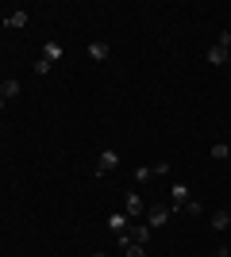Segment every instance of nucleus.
<instances>
[{
    "instance_id": "obj_5",
    "label": "nucleus",
    "mask_w": 231,
    "mask_h": 257,
    "mask_svg": "<svg viewBox=\"0 0 231 257\" xmlns=\"http://www.w3.org/2000/svg\"><path fill=\"white\" fill-rule=\"evenodd\" d=\"M127 223H131V219H127L123 211H112L108 215V230H116V234H127Z\"/></svg>"
},
{
    "instance_id": "obj_18",
    "label": "nucleus",
    "mask_w": 231,
    "mask_h": 257,
    "mask_svg": "<svg viewBox=\"0 0 231 257\" xmlns=\"http://www.w3.org/2000/svg\"><path fill=\"white\" fill-rule=\"evenodd\" d=\"M216 257H231V249H227V246H220V249H216Z\"/></svg>"
},
{
    "instance_id": "obj_16",
    "label": "nucleus",
    "mask_w": 231,
    "mask_h": 257,
    "mask_svg": "<svg viewBox=\"0 0 231 257\" xmlns=\"http://www.w3.org/2000/svg\"><path fill=\"white\" fill-rule=\"evenodd\" d=\"M200 211H204V207H200V200H189V204H185V215H193V219H197Z\"/></svg>"
},
{
    "instance_id": "obj_11",
    "label": "nucleus",
    "mask_w": 231,
    "mask_h": 257,
    "mask_svg": "<svg viewBox=\"0 0 231 257\" xmlns=\"http://www.w3.org/2000/svg\"><path fill=\"white\" fill-rule=\"evenodd\" d=\"M89 54H93V62H104L108 58V43H89Z\"/></svg>"
},
{
    "instance_id": "obj_14",
    "label": "nucleus",
    "mask_w": 231,
    "mask_h": 257,
    "mask_svg": "<svg viewBox=\"0 0 231 257\" xmlns=\"http://www.w3.org/2000/svg\"><path fill=\"white\" fill-rule=\"evenodd\" d=\"M123 249H127V253H123V257H146V246H135V242H127V246H123Z\"/></svg>"
},
{
    "instance_id": "obj_19",
    "label": "nucleus",
    "mask_w": 231,
    "mask_h": 257,
    "mask_svg": "<svg viewBox=\"0 0 231 257\" xmlns=\"http://www.w3.org/2000/svg\"><path fill=\"white\" fill-rule=\"evenodd\" d=\"M4 107H8V100H4V96H0V111H4Z\"/></svg>"
},
{
    "instance_id": "obj_22",
    "label": "nucleus",
    "mask_w": 231,
    "mask_h": 257,
    "mask_svg": "<svg viewBox=\"0 0 231 257\" xmlns=\"http://www.w3.org/2000/svg\"><path fill=\"white\" fill-rule=\"evenodd\" d=\"M0 81H4V77H0Z\"/></svg>"
},
{
    "instance_id": "obj_2",
    "label": "nucleus",
    "mask_w": 231,
    "mask_h": 257,
    "mask_svg": "<svg viewBox=\"0 0 231 257\" xmlns=\"http://www.w3.org/2000/svg\"><path fill=\"white\" fill-rule=\"evenodd\" d=\"M189 200H193V188H189V184H174V188H170V207H174V211H185Z\"/></svg>"
},
{
    "instance_id": "obj_6",
    "label": "nucleus",
    "mask_w": 231,
    "mask_h": 257,
    "mask_svg": "<svg viewBox=\"0 0 231 257\" xmlns=\"http://www.w3.org/2000/svg\"><path fill=\"white\" fill-rule=\"evenodd\" d=\"M127 238H131L135 246H146V242H150V226H146V223L131 226V230H127Z\"/></svg>"
},
{
    "instance_id": "obj_20",
    "label": "nucleus",
    "mask_w": 231,
    "mask_h": 257,
    "mask_svg": "<svg viewBox=\"0 0 231 257\" xmlns=\"http://www.w3.org/2000/svg\"><path fill=\"white\" fill-rule=\"evenodd\" d=\"M93 257H108V253H93Z\"/></svg>"
},
{
    "instance_id": "obj_8",
    "label": "nucleus",
    "mask_w": 231,
    "mask_h": 257,
    "mask_svg": "<svg viewBox=\"0 0 231 257\" xmlns=\"http://www.w3.org/2000/svg\"><path fill=\"white\" fill-rule=\"evenodd\" d=\"M227 54H231L227 46H220V43H212V50H208V62H212V65H223V62H227Z\"/></svg>"
},
{
    "instance_id": "obj_1",
    "label": "nucleus",
    "mask_w": 231,
    "mask_h": 257,
    "mask_svg": "<svg viewBox=\"0 0 231 257\" xmlns=\"http://www.w3.org/2000/svg\"><path fill=\"white\" fill-rule=\"evenodd\" d=\"M123 215H127V219H143V215H146V204H143V196H139V192L123 196Z\"/></svg>"
},
{
    "instance_id": "obj_21",
    "label": "nucleus",
    "mask_w": 231,
    "mask_h": 257,
    "mask_svg": "<svg viewBox=\"0 0 231 257\" xmlns=\"http://www.w3.org/2000/svg\"><path fill=\"white\" fill-rule=\"evenodd\" d=\"M227 62H231V54H227Z\"/></svg>"
},
{
    "instance_id": "obj_12",
    "label": "nucleus",
    "mask_w": 231,
    "mask_h": 257,
    "mask_svg": "<svg viewBox=\"0 0 231 257\" xmlns=\"http://www.w3.org/2000/svg\"><path fill=\"white\" fill-rule=\"evenodd\" d=\"M43 58H46L50 65H54L58 58H62V46H58V43H46V46H43Z\"/></svg>"
},
{
    "instance_id": "obj_7",
    "label": "nucleus",
    "mask_w": 231,
    "mask_h": 257,
    "mask_svg": "<svg viewBox=\"0 0 231 257\" xmlns=\"http://www.w3.org/2000/svg\"><path fill=\"white\" fill-rule=\"evenodd\" d=\"M227 226H231V211H227V207L212 211V230H227Z\"/></svg>"
},
{
    "instance_id": "obj_3",
    "label": "nucleus",
    "mask_w": 231,
    "mask_h": 257,
    "mask_svg": "<svg viewBox=\"0 0 231 257\" xmlns=\"http://www.w3.org/2000/svg\"><path fill=\"white\" fill-rule=\"evenodd\" d=\"M170 211H174L170 204H150L146 207V226H162L166 219H170Z\"/></svg>"
},
{
    "instance_id": "obj_10",
    "label": "nucleus",
    "mask_w": 231,
    "mask_h": 257,
    "mask_svg": "<svg viewBox=\"0 0 231 257\" xmlns=\"http://www.w3.org/2000/svg\"><path fill=\"white\" fill-rule=\"evenodd\" d=\"M16 92H20V85H16L12 77H4V81H0V96H4V100H12Z\"/></svg>"
},
{
    "instance_id": "obj_17",
    "label": "nucleus",
    "mask_w": 231,
    "mask_h": 257,
    "mask_svg": "<svg viewBox=\"0 0 231 257\" xmlns=\"http://www.w3.org/2000/svg\"><path fill=\"white\" fill-rule=\"evenodd\" d=\"M150 177H154V165H150V169H146V165H143V169H135V181H150Z\"/></svg>"
},
{
    "instance_id": "obj_15",
    "label": "nucleus",
    "mask_w": 231,
    "mask_h": 257,
    "mask_svg": "<svg viewBox=\"0 0 231 257\" xmlns=\"http://www.w3.org/2000/svg\"><path fill=\"white\" fill-rule=\"evenodd\" d=\"M50 69H54V65L46 62V58H39V62H35V73H39V77H46V73H50Z\"/></svg>"
},
{
    "instance_id": "obj_4",
    "label": "nucleus",
    "mask_w": 231,
    "mask_h": 257,
    "mask_svg": "<svg viewBox=\"0 0 231 257\" xmlns=\"http://www.w3.org/2000/svg\"><path fill=\"white\" fill-rule=\"evenodd\" d=\"M120 165V154L116 150H100V158H97V173H112Z\"/></svg>"
},
{
    "instance_id": "obj_13",
    "label": "nucleus",
    "mask_w": 231,
    "mask_h": 257,
    "mask_svg": "<svg viewBox=\"0 0 231 257\" xmlns=\"http://www.w3.org/2000/svg\"><path fill=\"white\" fill-rule=\"evenodd\" d=\"M223 158H231V146L227 142H216L212 146V161H223Z\"/></svg>"
},
{
    "instance_id": "obj_9",
    "label": "nucleus",
    "mask_w": 231,
    "mask_h": 257,
    "mask_svg": "<svg viewBox=\"0 0 231 257\" xmlns=\"http://www.w3.org/2000/svg\"><path fill=\"white\" fill-rule=\"evenodd\" d=\"M27 20H31L27 12H12L8 20H4V27H27Z\"/></svg>"
}]
</instances>
